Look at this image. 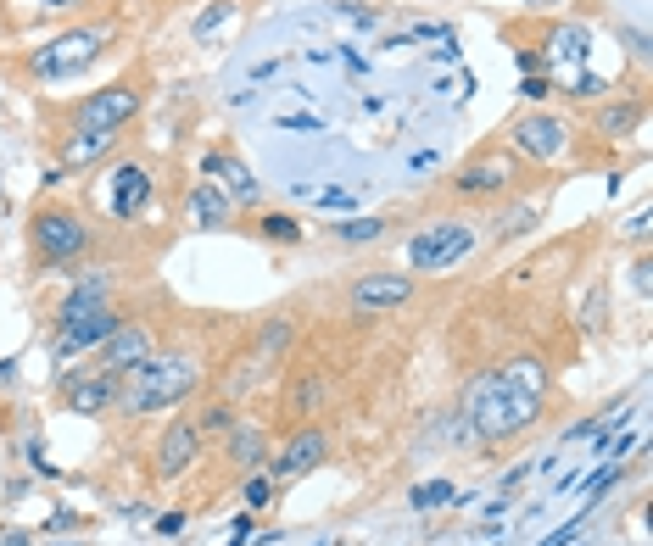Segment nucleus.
<instances>
[{
	"instance_id": "obj_1",
	"label": "nucleus",
	"mask_w": 653,
	"mask_h": 546,
	"mask_svg": "<svg viewBox=\"0 0 653 546\" xmlns=\"http://www.w3.org/2000/svg\"><path fill=\"white\" fill-rule=\"evenodd\" d=\"M542 396H547V369H542V357H514L508 369L469 379L458 419H464L469 440H503V435H514V430L536 424Z\"/></svg>"
},
{
	"instance_id": "obj_2",
	"label": "nucleus",
	"mask_w": 653,
	"mask_h": 546,
	"mask_svg": "<svg viewBox=\"0 0 653 546\" xmlns=\"http://www.w3.org/2000/svg\"><path fill=\"white\" fill-rule=\"evenodd\" d=\"M201 385V362L185 357V351H168V357H146L135 362V369L117 374V396L112 407H123V413H162V407H179L190 390Z\"/></svg>"
},
{
	"instance_id": "obj_3",
	"label": "nucleus",
	"mask_w": 653,
	"mask_h": 546,
	"mask_svg": "<svg viewBox=\"0 0 653 546\" xmlns=\"http://www.w3.org/2000/svg\"><path fill=\"white\" fill-rule=\"evenodd\" d=\"M28 246H34V257L46 262V268H56V262H73L84 246H90V229H84V217L73 207L46 201L28 217Z\"/></svg>"
},
{
	"instance_id": "obj_4",
	"label": "nucleus",
	"mask_w": 653,
	"mask_h": 546,
	"mask_svg": "<svg viewBox=\"0 0 653 546\" xmlns=\"http://www.w3.org/2000/svg\"><path fill=\"white\" fill-rule=\"evenodd\" d=\"M146 106V89L128 78V84H107L96 96H84L73 112V134H123V123H135Z\"/></svg>"
},
{
	"instance_id": "obj_5",
	"label": "nucleus",
	"mask_w": 653,
	"mask_h": 546,
	"mask_svg": "<svg viewBox=\"0 0 653 546\" xmlns=\"http://www.w3.org/2000/svg\"><path fill=\"white\" fill-rule=\"evenodd\" d=\"M474 251V223L442 217V223H424V229L408 240V268L419 273H447L453 262H464Z\"/></svg>"
},
{
	"instance_id": "obj_6",
	"label": "nucleus",
	"mask_w": 653,
	"mask_h": 546,
	"mask_svg": "<svg viewBox=\"0 0 653 546\" xmlns=\"http://www.w3.org/2000/svg\"><path fill=\"white\" fill-rule=\"evenodd\" d=\"M570 146H576V128L564 117H553V112H525V117H514V128H508V151L525 157V162H542V167L564 162Z\"/></svg>"
},
{
	"instance_id": "obj_7",
	"label": "nucleus",
	"mask_w": 653,
	"mask_h": 546,
	"mask_svg": "<svg viewBox=\"0 0 653 546\" xmlns=\"http://www.w3.org/2000/svg\"><path fill=\"white\" fill-rule=\"evenodd\" d=\"M107 39H112V23H96V28H73V34L51 39L46 51H34L28 73H34V78H67V73H78V67H90V62L101 56V45H107Z\"/></svg>"
},
{
	"instance_id": "obj_8",
	"label": "nucleus",
	"mask_w": 653,
	"mask_h": 546,
	"mask_svg": "<svg viewBox=\"0 0 653 546\" xmlns=\"http://www.w3.org/2000/svg\"><path fill=\"white\" fill-rule=\"evenodd\" d=\"M508 185H519V167H514L508 151H481V157H469V162L458 167V178H453L458 196H497V190H508Z\"/></svg>"
},
{
	"instance_id": "obj_9",
	"label": "nucleus",
	"mask_w": 653,
	"mask_h": 546,
	"mask_svg": "<svg viewBox=\"0 0 653 546\" xmlns=\"http://www.w3.org/2000/svg\"><path fill=\"white\" fill-rule=\"evenodd\" d=\"M201 178H212V185L224 190L235 207H257V201H263V185H257V173H251L235 151H201Z\"/></svg>"
},
{
	"instance_id": "obj_10",
	"label": "nucleus",
	"mask_w": 653,
	"mask_h": 546,
	"mask_svg": "<svg viewBox=\"0 0 653 546\" xmlns=\"http://www.w3.org/2000/svg\"><path fill=\"white\" fill-rule=\"evenodd\" d=\"M201 440H207V435H201L190 419H173V424L157 435V451H151L157 474H162V480H179V474H185V469L201 458Z\"/></svg>"
},
{
	"instance_id": "obj_11",
	"label": "nucleus",
	"mask_w": 653,
	"mask_h": 546,
	"mask_svg": "<svg viewBox=\"0 0 653 546\" xmlns=\"http://www.w3.org/2000/svg\"><path fill=\"white\" fill-rule=\"evenodd\" d=\"M107 207H112V217H140L151 207V173H146V162H117L107 173Z\"/></svg>"
},
{
	"instance_id": "obj_12",
	"label": "nucleus",
	"mask_w": 653,
	"mask_h": 546,
	"mask_svg": "<svg viewBox=\"0 0 653 546\" xmlns=\"http://www.w3.org/2000/svg\"><path fill=\"white\" fill-rule=\"evenodd\" d=\"M536 56H542V67H553V73L581 67V62L592 56V28H587V23H553Z\"/></svg>"
},
{
	"instance_id": "obj_13",
	"label": "nucleus",
	"mask_w": 653,
	"mask_h": 546,
	"mask_svg": "<svg viewBox=\"0 0 653 546\" xmlns=\"http://www.w3.org/2000/svg\"><path fill=\"white\" fill-rule=\"evenodd\" d=\"M408 296H413V279H408V273H363V279L346 290L352 312H391V307H403Z\"/></svg>"
},
{
	"instance_id": "obj_14",
	"label": "nucleus",
	"mask_w": 653,
	"mask_h": 546,
	"mask_svg": "<svg viewBox=\"0 0 653 546\" xmlns=\"http://www.w3.org/2000/svg\"><path fill=\"white\" fill-rule=\"evenodd\" d=\"M117 324H123V312L107 301V307H96V312H84V318H73V324H56L62 335H56V351L67 357V351H90V346H107L112 335H117Z\"/></svg>"
},
{
	"instance_id": "obj_15",
	"label": "nucleus",
	"mask_w": 653,
	"mask_h": 546,
	"mask_svg": "<svg viewBox=\"0 0 653 546\" xmlns=\"http://www.w3.org/2000/svg\"><path fill=\"white\" fill-rule=\"evenodd\" d=\"M324 430H296L280 451H274V480H301V474H308L319 458H324Z\"/></svg>"
},
{
	"instance_id": "obj_16",
	"label": "nucleus",
	"mask_w": 653,
	"mask_h": 546,
	"mask_svg": "<svg viewBox=\"0 0 653 546\" xmlns=\"http://www.w3.org/2000/svg\"><path fill=\"white\" fill-rule=\"evenodd\" d=\"M151 357V329L146 324H117V335L107 340V351H101V369L107 374H123V369H135V362H146Z\"/></svg>"
},
{
	"instance_id": "obj_17",
	"label": "nucleus",
	"mask_w": 653,
	"mask_h": 546,
	"mask_svg": "<svg viewBox=\"0 0 653 546\" xmlns=\"http://www.w3.org/2000/svg\"><path fill=\"white\" fill-rule=\"evenodd\" d=\"M224 435H230V463H235V469L257 474V469L269 463V430L257 424V419H235Z\"/></svg>"
},
{
	"instance_id": "obj_18",
	"label": "nucleus",
	"mask_w": 653,
	"mask_h": 546,
	"mask_svg": "<svg viewBox=\"0 0 653 546\" xmlns=\"http://www.w3.org/2000/svg\"><path fill=\"white\" fill-rule=\"evenodd\" d=\"M67 385V407H73V413H101V407H112V396H117V374H84V379H62Z\"/></svg>"
},
{
	"instance_id": "obj_19",
	"label": "nucleus",
	"mask_w": 653,
	"mask_h": 546,
	"mask_svg": "<svg viewBox=\"0 0 653 546\" xmlns=\"http://www.w3.org/2000/svg\"><path fill=\"white\" fill-rule=\"evenodd\" d=\"M190 217H196V229H224V223L235 217V201L212 185V178H201V185L190 190Z\"/></svg>"
},
{
	"instance_id": "obj_20",
	"label": "nucleus",
	"mask_w": 653,
	"mask_h": 546,
	"mask_svg": "<svg viewBox=\"0 0 653 546\" xmlns=\"http://www.w3.org/2000/svg\"><path fill=\"white\" fill-rule=\"evenodd\" d=\"M642 123V101H620V106H603L597 117H592V128L603 134V140H626V134Z\"/></svg>"
},
{
	"instance_id": "obj_21",
	"label": "nucleus",
	"mask_w": 653,
	"mask_h": 546,
	"mask_svg": "<svg viewBox=\"0 0 653 546\" xmlns=\"http://www.w3.org/2000/svg\"><path fill=\"white\" fill-rule=\"evenodd\" d=\"M112 146H117V134H67L62 157H67V167H90V162H101Z\"/></svg>"
},
{
	"instance_id": "obj_22",
	"label": "nucleus",
	"mask_w": 653,
	"mask_h": 546,
	"mask_svg": "<svg viewBox=\"0 0 653 546\" xmlns=\"http://www.w3.org/2000/svg\"><path fill=\"white\" fill-rule=\"evenodd\" d=\"M301 217L291 212H257V240H269V246H301Z\"/></svg>"
},
{
	"instance_id": "obj_23",
	"label": "nucleus",
	"mask_w": 653,
	"mask_h": 546,
	"mask_svg": "<svg viewBox=\"0 0 653 546\" xmlns=\"http://www.w3.org/2000/svg\"><path fill=\"white\" fill-rule=\"evenodd\" d=\"M96 307H107V279H84L67 301H62V312H56V324H73V318H84V312H96Z\"/></svg>"
},
{
	"instance_id": "obj_24",
	"label": "nucleus",
	"mask_w": 653,
	"mask_h": 546,
	"mask_svg": "<svg viewBox=\"0 0 653 546\" xmlns=\"http://www.w3.org/2000/svg\"><path fill=\"white\" fill-rule=\"evenodd\" d=\"M391 229V217H346V223H330V235L341 240V246H369V240H380Z\"/></svg>"
},
{
	"instance_id": "obj_25",
	"label": "nucleus",
	"mask_w": 653,
	"mask_h": 546,
	"mask_svg": "<svg viewBox=\"0 0 653 546\" xmlns=\"http://www.w3.org/2000/svg\"><path fill=\"white\" fill-rule=\"evenodd\" d=\"M453 496H458V490H453V480H424V485H413V490H408V508H413V513H430V508H447Z\"/></svg>"
},
{
	"instance_id": "obj_26",
	"label": "nucleus",
	"mask_w": 653,
	"mask_h": 546,
	"mask_svg": "<svg viewBox=\"0 0 653 546\" xmlns=\"http://www.w3.org/2000/svg\"><path fill=\"white\" fill-rule=\"evenodd\" d=\"M240 502H246V513H269V508H274V480H269V474H246Z\"/></svg>"
},
{
	"instance_id": "obj_27",
	"label": "nucleus",
	"mask_w": 653,
	"mask_h": 546,
	"mask_svg": "<svg viewBox=\"0 0 653 546\" xmlns=\"http://www.w3.org/2000/svg\"><path fill=\"white\" fill-rule=\"evenodd\" d=\"M230 6H235V0H212V6L196 17V39H212L218 28H224V23H230Z\"/></svg>"
},
{
	"instance_id": "obj_28",
	"label": "nucleus",
	"mask_w": 653,
	"mask_h": 546,
	"mask_svg": "<svg viewBox=\"0 0 653 546\" xmlns=\"http://www.w3.org/2000/svg\"><path fill=\"white\" fill-rule=\"evenodd\" d=\"M274 128H285V134H324V117H313V112H285V117H274Z\"/></svg>"
},
{
	"instance_id": "obj_29",
	"label": "nucleus",
	"mask_w": 653,
	"mask_h": 546,
	"mask_svg": "<svg viewBox=\"0 0 653 546\" xmlns=\"http://www.w3.org/2000/svg\"><path fill=\"white\" fill-rule=\"evenodd\" d=\"M564 84H570L576 101H597L603 89H608V78H597V73H576V78H564Z\"/></svg>"
},
{
	"instance_id": "obj_30",
	"label": "nucleus",
	"mask_w": 653,
	"mask_h": 546,
	"mask_svg": "<svg viewBox=\"0 0 653 546\" xmlns=\"http://www.w3.org/2000/svg\"><path fill=\"white\" fill-rule=\"evenodd\" d=\"M319 379H301V385H291V413H313V407H319Z\"/></svg>"
},
{
	"instance_id": "obj_31",
	"label": "nucleus",
	"mask_w": 653,
	"mask_h": 546,
	"mask_svg": "<svg viewBox=\"0 0 653 546\" xmlns=\"http://www.w3.org/2000/svg\"><path fill=\"white\" fill-rule=\"evenodd\" d=\"M230 424H235V413H230V407H207V413L196 419V430H201V435H212V430H218V435H224Z\"/></svg>"
},
{
	"instance_id": "obj_32",
	"label": "nucleus",
	"mask_w": 653,
	"mask_h": 546,
	"mask_svg": "<svg viewBox=\"0 0 653 546\" xmlns=\"http://www.w3.org/2000/svg\"><path fill=\"white\" fill-rule=\"evenodd\" d=\"M313 201H319V207H330V212H341V207L352 212V207H358V196H352V190H335V185H330V190H313Z\"/></svg>"
},
{
	"instance_id": "obj_33",
	"label": "nucleus",
	"mask_w": 653,
	"mask_h": 546,
	"mask_svg": "<svg viewBox=\"0 0 653 546\" xmlns=\"http://www.w3.org/2000/svg\"><path fill=\"white\" fill-rule=\"evenodd\" d=\"M581 530H587V519H570V524H558L547 541H536V546H576L581 541Z\"/></svg>"
},
{
	"instance_id": "obj_34",
	"label": "nucleus",
	"mask_w": 653,
	"mask_h": 546,
	"mask_svg": "<svg viewBox=\"0 0 653 546\" xmlns=\"http://www.w3.org/2000/svg\"><path fill=\"white\" fill-rule=\"evenodd\" d=\"M547 89H553V84H547L542 73H531V78H519V96H525V101H547Z\"/></svg>"
},
{
	"instance_id": "obj_35",
	"label": "nucleus",
	"mask_w": 653,
	"mask_h": 546,
	"mask_svg": "<svg viewBox=\"0 0 653 546\" xmlns=\"http://www.w3.org/2000/svg\"><path fill=\"white\" fill-rule=\"evenodd\" d=\"M185 530V513H157V535L168 541V535H179Z\"/></svg>"
},
{
	"instance_id": "obj_36",
	"label": "nucleus",
	"mask_w": 653,
	"mask_h": 546,
	"mask_svg": "<svg viewBox=\"0 0 653 546\" xmlns=\"http://www.w3.org/2000/svg\"><path fill=\"white\" fill-rule=\"evenodd\" d=\"M84 0H39V12H78Z\"/></svg>"
},
{
	"instance_id": "obj_37",
	"label": "nucleus",
	"mask_w": 653,
	"mask_h": 546,
	"mask_svg": "<svg viewBox=\"0 0 653 546\" xmlns=\"http://www.w3.org/2000/svg\"><path fill=\"white\" fill-rule=\"evenodd\" d=\"M313 546H335V541H313Z\"/></svg>"
}]
</instances>
